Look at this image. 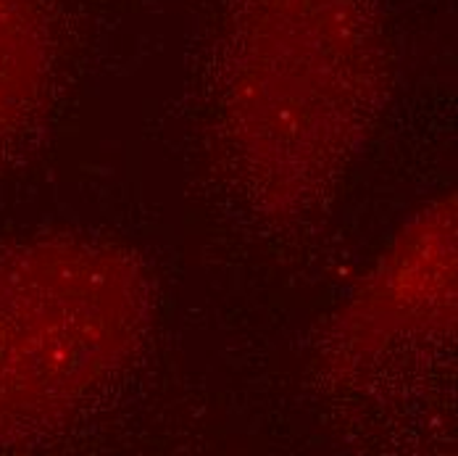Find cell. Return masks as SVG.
<instances>
[{"instance_id": "4", "label": "cell", "mask_w": 458, "mask_h": 456, "mask_svg": "<svg viewBox=\"0 0 458 456\" xmlns=\"http://www.w3.org/2000/svg\"><path fill=\"white\" fill-rule=\"evenodd\" d=\"M47 38L32 0H0V148L40 111L47 90Z\"/></svg>"}, {"instance_id": "1", "label": "cell", "mask_w": 458, "mask_h": 456, "mask_svg": "<svg viewBox=\"0 0 458 456\" xmlns=\"http://www.w3.org/2000/svg\"><path fill=\"white\" fill-rule=\"evenodd\" d=\"M374 0H240L227 61L229 148L256 209L309 214L348 169L385 85Z\"/></svg>"}, {"instance_id": "2", "label": "cell", "mask_w": 458, "mask_h": 456, "mask_svg": "<svg viewBox=\"0 0 458 456\" xmlns=\"http://www.w3.org/2000/svg\"><path fill=\"white\" fill-rule=\"evenodd\" d=\"M148 314L124 248L43 237L0 251V446L72 419L135 357Z\"/></svg>"}, {"instance_id": "3", "label": "cell", "mask_w": 458, "mask_h": 456, "mask_svg": "<svg viewBox=\"0 0 458 456\" xmlns=\"http://www.w3.org/2000/svg\"><path fill=\"white\" fill-rule=\"evenodd\" d=\"M456 327V198L419 209L337 314V338L361 357Z\"/></svg>"}]
</instances>
